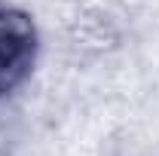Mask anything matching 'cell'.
<instances>
[{
	"label": "cell",
	"instance_id": "cell-1",
	"mask_svg": "<svg viewBox=\"0 0 159 156\" xmlns=\"http://www.w3.org/2000/svg\"><path fill=\"white\" fill-rule=\"evenodd\" d=\"M40 28L28 9L0 0V98L19 92L34 74Z\"/></svg>",
	"mask_w": 159,
	"mask_h": 156
}]
</instances>
